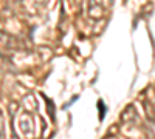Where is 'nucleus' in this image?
<instances>
[{
  "mask_svg": "<svg viewBox=\"0 0 155 139\" xmlns=\"http://www.w3.org/2000/svg\"><path fill=\"white\" fill-rule=\"evenodd\" d=\"M107 139H121V137H107Z\"/></svg>",
  "mask_w": 155,
  "mask_h": 139,
  "instance_id": "nucleus-1",
  "label": "nucleus"
}]
</instances>
